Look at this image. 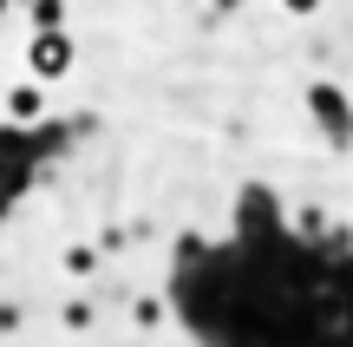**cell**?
Wrapping results in <instances>:
<instances>
[{
    "label": "cell",
    "mask_w": 353,
    "mask_h": 347,
    "mask_svg": "<svg viewBox=\"0 0 353 347\" xmlns=\"http://www.w3.org/2000/svg\"><path fill=\"white\" fill-rule=\"evenodd\" d=\"M26 66H33L39 79H59L65 66H72V46H65L59 33H46V39H39V46H33V59H26Z\"/></svg>",
    "instance_id": "cell-1"
},
{
    "label": "cell",
    "mask_w": 353,
    "mask_h": 347,
    "mask_svg": "<svg viewBox=\"0 0 353 347\" xmlns=\"http://www.w3.org/2000/svg\"><path fill=\"white\" fill-rule=\"evenodd\" d=\"M7 112H13V118H39V92H33V86H13V92H7Z\"/></svg>",
    "instance_id": "cell-2"
},
{
    "label": "cell",
    "mask_w": 353,
    "mask_h": 347,
    "mask_svg": "<svg viewBox=\"0 0 353 347\" xmlns=\"http://www.w3.org/2000/svg\"><path fill=\"white\" fill-rule=\"evenodd\" d=\"M281 7H288V13H294V20H307V13H314V7H321V0H281Z\"/></svg>",
    "instance_id": "cell-3"
}]
</instances>
